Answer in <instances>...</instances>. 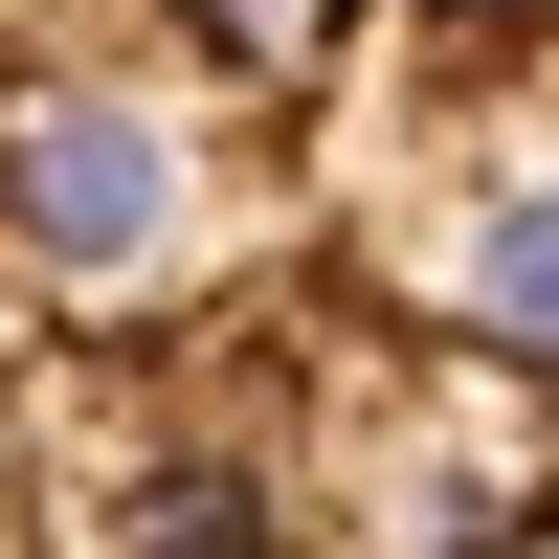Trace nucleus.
Here are the masks:
<instances>
[{
    "label": "nucleus",
    "mask_w": 559,
    "mask_h": 559,
    "mask_svg": "<svg viewBox=\"0 0 559 559\" xmlns=\"http://www.w3.org/2000/svg\"><path fill=\"white\" fill-rule=\"evenodd\" d=\"M0 559H559V0H0Z\"/></svg>",
    "instance_id": "1"
}]
</instances>
